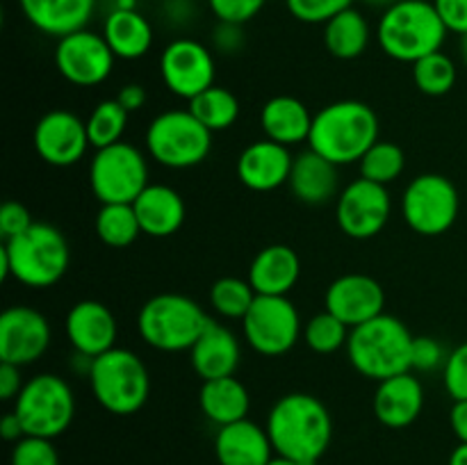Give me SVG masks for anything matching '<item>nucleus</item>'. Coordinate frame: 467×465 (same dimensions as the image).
Returning a JSON list of instances; mask_svg holds the SVG:
<instances>
[{
  "instance_id": "1",
  "label": "nucleus",
  "mask_w": 467,
  "mask_h": 465,
  "mask_svg": "<svg viewBox=\"0 0 467 465\" xmlns=\"http://www.w3.org/2000/svg\"><path fill=\"white\" fill-rule=\"evenodd\" d=\"M278 456L301 465H317L333 440V418L319 397L287 392L269 408L265 424Z\"/></svg>"
},
{
  "instance_id": "2",
  "label": "nucleus",
  "mask_w": 467,
  "mask_h": 465,
  "mask_svg": "<svg viewBox=\"0 0 467 465\" xmlns=\"http://www.w3.org/2000/svg\"><path fill=\"white\" fill-rule=\"evenodd\" d=\"M71 264V249L59 228L35 222L26 232L3 240L0 278H14L32 290L57 285Z\"/></svg>"
},
{
  "instance_id": "3",
  "label": "nucleus",
  "mask_w": 467,
  "mask_h": 465,
  "mask_svg": "<svg viewBox=\"0 0 467 465\" xmlns=\"http://www.w3.org/2000/svg\"><path fill=\"white\" fill-rule=\"evenodd\" d=\"M379 117L372 105L363 100H336L313 117L308 149L327 158L328 162L345 167L358 164L360 158L377 144Z\"/></svg>"
},
{
  "instance_id": "4",
  "label": "nucleus",
  "mask_w": 467,
  "mask_h": 465,
  "mask_svg": "<svg viewBox=\"0 0 467 465\" xmlns=\"http://www.w3.org/2000/svg\"><path fill=\"white\" fill-rule=\"evenodd\" d=\"M447 35L450 30L433 0H397L383 9L374 30L383 53L410 67L418 59L442 50Z\"/></svg>"
},
{
  "instance_id": "5",
  "label": "nucleus",
  "mask_w": 467,
  "mask_h": 465,
  "mask_svg": "<svg viewBox=\"0 0 467 465\" xmlns=\"http://www.w3.org/2000/svg\"><path fill=\"white\" fill-rule=\"evenodd\" d=\"M413 340L415 336L400 317L383 313L351 328L345 346L347 358L360 377L379 383L397 374L413 372Z\"/></svg>"
},
{
  "instance_id": "6",
  "label": "nucleus",
  "mask_w": 467,
  "mask_h": 465,
  "mask_svg": "<svg viewBox=\"0 0 467 465\" xmlns=\"http://www.w3.org/2000/svg\"><path fill=\"white\" fill-rule=\"evenodd\" d=\"M210 322V315L192 296L162 292L144 301L140 308L137 333L150 349L181 354L194 346Z\"/></svg>"
},
{
  "instance_id": "7",
  "label": "nucleus",
  "mask_w": 467,
  "mask_h": 465,
  "mask_svg": "<svg viewBox=\"0 0 467 465\" xmlns=\"http://www.w3.org/2000/svg\"><path fill=\"white\" fill-rule=\"evenodd\" d=\"M87 378L94 399L112 415H135L150 397L149 367L135 351L123 346L91 360Z\"/></svg>"
},
{
  "instance_id": "8",
  "label": "nucleus",
  "mask_w": 467,
  "mask_h": 465,
  "mask_svg": "<svg viewBox=\"0 0 467 465\" xmlns=\"http://www.w3.org/2000/svg\"><path fill=\"white\" fill-rule=\"evenodd\" d=\"M14 413L21 419L26 436L55 440L76 418V395L71 383L53 372L35 374L14 399Z\"/></svg>"
},
{
  "instance_id": "9",
  "label": "nucleus",
  "mask_w": 467,
  "mask_h": 465,
  "mask_svg": "<svg viewBox=\"0 0 467 465\" xmlns=\"http://www.w3.org/2000/svg\"><path fill=\"white\" fill-rule=\"evenodd\" d=\"M149 158L167 169H192L213 150V132L187 109H167L146 128Z\"/></svg>"
},
{
  "instance_id": "10",
  "label": "nucleus",
  "mask_w": 467,
  "mask_h": 465,
  "mask_svg": "<svg viewBox=\"0 0 467 465\" xmlns=\"http://www.w3.org/2000/svg\"><path fill=\"white\" fill-rule=\"evenodd\" d=\"M149 181V160L128 141L96 149L89 162V187L103 203H132Z\"/></svg>"
},
{
  "instance_id": "11",
  "label": "nucleus",
  "mask_w": 467,
  "mask_h": 465,
  "mask_svg": "<svg viewBox=\"0 0 467 465\" xmlns=\"http://www.w3.org/2000/svg\"><path fill=\"white\" fill-rule=\"evenodd\" d=\"M461 196L454 182L442 173H420L401 194V217L422 237H438L459 219Z\"/></svg>"
},
{
  "instance_id": "12",
  "label": "nucleus",
  "mask_w": 467,
  "mask_h": 465,
  "mask_svg": "<svg viewBox=\"0 0 467 465\" xmlns=\"http://www.w3.org/2000/svg\"><path fill=\"white\" fill-rule=\"evenodd\" d=\"M242 337L260 356H285L304 337V322L287 296L258 294L242 319Z\"/></svg>"
},
{
  "instance_id": "13",
  "label": "nucleus",
  "mask_w": 467,
  "mask_h": 465,
  "mask_svg": "<svg viewBox=\"0 0 467 465\" xmlns=\"http://www.w3.org/2000/svg\"><path fill=\"white\" fill-rule=\"evenodd\" d=\"M392 217V196L386 185L356 178L336 199V222L351 240H372Z\"/></svg>"
},
{
  "instance_id": "14",
  "label": "nucleus",
  "mask_w": 467,
  "mask_h": 465,
  "mask_svg": "<svg viewBox=\"0 0 467 465\" xmlns=\"http://www.w3.org/2000/svg\"><path fill=\"white\" fill-rule=\"evenodd\" d=\"M160 76L173 96L185 100L196 98L217 85L213 50L192 36H178L169 41L160 55Z\"/></svg>"
},
{
  "instance_id": "15",
  "label": "nucleus",
  "mask_w": 467,
  "mask_h": 465,
  "mask_svg": "<svg viewBox=\"0 0 467 465\" xmlns=\"http://www.w3.org/2000/svg\"><path fill=\"white\" fill-rule=\"evenodd\" d=\"M53 59L59 76L73 87H96L112 76L117 55L108 46L103 32L85 27L57 39Z\"/></svg>"
},
{
  "instance_id": "16",
  "label": "nucleus",
  "mask_w": 467,
  "mask_h": 465,
  "mask_svg": "<svg viewBox=\"0 0 467 465\" xmlns=\"http://www.w3.org/2000/svg\"><path fill=\"white\" fill-rule=\"evenodd\" d=\"M53 331L44 313L32 305H9L0 315V360L26 367L48 351Z\"/></svg>"
},
{
  "instance_id": "17",
  "label": "nucleus",
  "mask_w": 467,
  "mask_h": 465,
  "mask_svg": "<svg viewBox=\"0 0 467 465\" xmlns=\"http://www.w3.org/2000/svg\"><path fill=\"white\" fill-rule=\"evenodd\" d=\"M36 155L50 167H73L89 149L87 123L68 109H50L36 121L32 132Z\"/></svg>"
},
{
  "instance_id": "18",
  "label": "nucleus",
  "mask_w": 467,
  "mask_h": 465,
  "mask_svg": "<svg viewBox=\"0 0 467 465\" xmlns=\"http://www.w3.org/2000/svg\"><path fill=\"white\" fill-rule=\"evenodd\" d=\"M324 310L354 328L386 313V290L368 274H342L327 287Z\"/></svg>"
},
{
  "instance_id": "19",
  "label": "nucleus",
  "mask_w": 467,
  "mask_h": 465,
  "mask_svg": "<svg viewBox=\"0 0 467 465\" xmlns=\"http://www.w3.org/2000/svg\"><path fill=\"white\" fill-rule=\"evenodd\" d=\"M64 336L78 356L94 360L117 346L119 324L103 301L82 299L68 308L64 317Z\"/></svg>"
},
{
  "instance_id": "20",
  "label": "nucleus",
  "mask_w": 467,
  "mask_h": 465,
  "mask_svg": "<svg viewBox=\"0 0 467 465\" xmlns=\"http://www.w3.org/2000/svg\"><path fill=\"white\" fill-rule=\"evenodd\" d=\"M295 155L287 146L272 140H260L246 146L237 158V178L251 191H274L287 185Z\"/></svg>"
},
{
  "instance_id": "21",
  "label": "nucleus",
  "mask_w": 467,
  "mask_h": 465,
  "mask_svg": "<svg viewBox=\"0 0 467 465\" xmlns=\"http://www.w3.org/2000/svg\"><path fill=\"white\" fill-rule=\"evenodd\" d=\"M374 418L388 429H406L422 415L424 386L415 372L397 374L377 383L372 399Z\"/></svg>"
},
{
  "instance_id": "22",
  "label": "nucleus",
  "mask_w": 467,
  "mask_h": 465,
  "mask_svg": "<svg viewBox=\"0 0 467 465\" xmlns=\"http://www.w3.org/2000/svg\"><path fill=\"white\" fill-rule=\"evenodd\" d=\"M242 360V345L240 337L228 326L219 322H210L203 336L194 342L190 349L192 369L203 381L213 378L235 377L237 367Z\"/></svg>"
},
{
  "instance_id": "23",
  "label": "nucleus",
  "mask_w": 467,
  "mask_h": 465,
  "mask_svg": "<svg viewBox=\"0 0 467 465\" xmlns=\"http://www.w3.org/2000/svg\"><path fill=\"white\" fill-rule=\"evenodd\" d=\"M246 278L255 294L287 296L301 278L299 253L287 244L265 246L251 260Z\"/></svg>"
},
{
  "instance_id": "24",
  "label": "nucleus",
  "mask_w": 467,
  "mask_h": 465,
  "mask_svg": "<svg viewBox=\"0 0 467 465\" xmlns=\"http://www.w3.org/2000/svg\"><path fill=\"white\" fill-rule=\"evenodd\" d=\"M18 7L35 30L62 39L89 26L96 0H18Z\"/></svg>"
},
{
  "instance_id": "25",
  "label": "nucleus",
  "mask_w": 467,
  "mask_h": 465,
  "mask_svg": "<svg viewBox=\"0 0 467 465\" xmlns=\"http://www.w3.org/2000/svg\"><path fill=\"white\" fill-rule=\"evenodd\" d=\"M214 454L219 465H267L276 451L269 440L267 429L246 418L219 427L214 438Z\"/></svg>"
},
{
  "instance_id": "26",
  "label": "nucleus",
  "mask_w": 467,
  "mask_h": 465,
  "mask_svg": "<svg viewBox=\"0 0 467 465\" xmlns=\"http://www.w3.org/2000/svg\"><path fill=\"white\" fill-rule=\"evenodd\" d=\"M141 232L149 237H171L185 223L187 208L181 191L162 182H150L135 201H132Z\"/></svg>"
},
{
  "instance_id": "27",
  "label": "nucleus",
  "mask_w": 467,
  "mask_h": 465,
  "mask_svg": "<svg viewBox=\"0 0 467 465\" xmlns=\"http://www.w3.org/2000/svg\"><path fill=\"white\" fill-rule=\"evenodd\" d=\"M337 164L328 162L313 149H306L304 153L295 155L292 164L290 185L296 201L306 205H324L328 201H336L340 194V173Z\"/></svg>"
},
{
  "instance_id": "28",
  "label": "nucleus",
  "mask_w": 467,
  "mask_h": 465,
  "mask_svg": "<svg viewBox=\"0 0 467 465\" xmlns=\"http://www.w3.org/2000/svg\"><path fill=\"white\" fill-rule=\"evenodd\" d=\"M313 117L308 105L295 96H272L260 109V126L267 140L278 141V144L299 146L308 141L310 128H313Z\"/></svg>"
},
{
  "instance_id": "29",
  "label": "nucleus",
  "mask_w": 467,
  "mask_h": 465,
  "mask_svg": "<svg viewBox=\"0 0 467 465\" xmlns=\"http://www.w3.org/2000/svg\"><path fill=\"white\" fill-rule=\"evenodd\" d=\"M103 36L117 59H140L153 48L155 32L149 18L135 7H114L105 16Z\"/></svg>"
},
{
  "instance_id": "30",
  "label": "nucleus",
  "mask_w": 467,
  "mask_h": 465,
  "mask_svg": "<svg viewBox=\"0 0 467 465\" xmlns=\"http://www.w3.org/2000/svg\"><path fill=\"white\" fill-rule=\"evenodd\" d=\"M199 406L210 422L226 427V424L249 418L251 395L237 377L213 378L201 386Z\"/></svg>"
},
{
  "instance_id": "31",
  "label": "nucleus",
  "mask_w": 467,
  "mask_h": 465,
  "mask_svg": "<svg viewBox=\"0 0 467 465\" xmlns=\"http://www.w3.org/2000/svg\"><path fill=\"white\" fill-rule=\"evenodd\" d=\"M324 46L337 59H358L372 44L374 30L360 9L349 7L324 23Z\"/></svg>"
},
{
  "instance_id": "32",
  "label": "nucleus",
  "mask_w": 467,
  "mask_h": 465,
  "mask_svg": "<svg viewBox=\"0 0 467 465\" xmlns=\"http://www.w3.org/2000/svg\"><path fill=\"white\" fill-rule=\"evenodd\" d=\"M190 112L208 128L210 132L228 130L237 123L242 112L240 98L226 87L213 85L190 100Z\"/></svg>"
},
{
  "instance_id": "33",
  "label": "nucleus",
  "mask_w": 467,
  "mask_h": 465,
  "mask_svg": "<svg viewBox=\"0 0 467 465\" xmlns=\"http://www.w3.org/2000/svg\"><path fill=\"white\" fill-rule=\"evenodd\" d=\"M94 228L99 240L112 249H126L141 235L140 219L132 203H103L96 212Z\"/></svg>"
},
{
  "instance_id": "34",
  "label": "nucleus",
  "mask_w": 467,
  "mask_h": 465,
  "mask_svg": "<svg viewBox=\"0 0 467 465\" xmlns=\"http://www.w3.org/2000/svg\"><path fill=\"white\" fill-rule=\"evenodd\" d=\"M406 169V153L400 144L388 140H379L368 153L360 158L358 171L360 178L379 182V185H390L400 181Z\"/></svg>"
},
{
  "instance_id": "35",
  "label": "nucleus",
  "mask_w": 467,
  "mask_h": 465,
  "mask_svg": "<svg viewBox=\"0 0 467 465\" xmlns=\"http://www.w3.org/2000/svg\"><path fill=\"white\" fill-rule=\"evenodd\" d=\"M255 290L251 287L249 278L237 276H223L217 278L210 287L208 301L213 305L214 313L223 319H244L249 313L251 304L255 301Z\"/></svg>"
},
{
  "instance_id": "36",
  "label": "nucleus",
  "mask_w": 467,
  "mask_h": 465,
  "mask_svg": "<svg viewBox=\"0 0 467 465\" xmlns=\"http://www.w3.org/2000/svg\"><path fill=\"white\" fill-rule=\"evenodd\" d=\"M128 117H130V112H126L117 98L100 100L91 109L89 117L85 119L89 144L94 149H105V146L123 141V135H126L128 128Z\"/></svg>"
},
{
  "instance_id": "37",
  "label": "nucleus",
  "mask_w": 467,
  "mask_h": 465,
  "mask_svg": "<svg viewBox=\"0 0 467 465\" xmlns=\"http://www.w3.org/2000/svg\"><path fill=\"white\" fill-rule=\"evenodd\" d=\"M456 78H459V71H456V62L447 53L438 50V53L427 55V57L418 59L413 64V82L422 94L433 96H445L454 89Z\"/></svg>"
},
{
  "instance_id": "38",
  "label": "nucleus",
  "mask_w": 467,
  "mask_h": 465,
  "mask_svg": "<svg viewBox=\"0 0 467 465\" xmlns=\"http://www.w3.org/2000/svg\"><path fill=\"white\" fill-rule=\"evenodd\" d=\"M349 333L351 328L340 317L328 313V310L313 315L308 322H304L306 346L319 356H331L336 351L345 349L347 340H349Z\"/></svg>"
},
{
  "instance_id": "39",
  "label": "nucleus",
  "mask_w": 467,
  "mask_h": 465,
  "mask_svg": "<svg viewBox=\"0 0 467 465\" xmlns=\"http://www.w3.org/2000/svg\"><path fill=\"white\" fill-rule=\"evenodd\" d=\"M285 7L296 21L310 26H324L336 14L354 7V0H285Z\"/></svg>"
},
{
  "instance_id": "40",
  "label": "nucleus",
  "mask_w": 467,
  "mask_h": 465,
  "mask_svg": "<svg viewBox=\"0 0 467 465\" xmlns=\"http://www.w3.org/2000/svg\"><path fill=\"white\" fill-rule=\"evenodd\" d=\"M9 465H59L57 447L48 438L23 436L14 442Z\"/></svg>"
},
{
  "instance_id": "41",
  "label": "nucleus",
  "mask_w": 467,
  "mask_h": 465,
  "mask_svg": "<svg viewBox=\"0 0 467 465\" xmlns=\"http://www.w3.org/2000/svg\"><path fill=\"white\" fill-rule=\"evenodd\" d=\"M205 3L219 23L244 26L263 12L267 0H205Z\"/></svg>"
},
{
  "instance_id": "42",
  "label": "nucleus",
  "mask_w": 467,
  "mask_h": 465,
  "mask_svg": "<svg viewBox=\"0 0 467 465\" xmlns=\"http://www.w3.org/2000/svg\"><path fill=\"white\" fill-rule=\"evenodd\" d=\"M450 351L441 345V340L431 336H415L413 340V356H410V369L420 374L436 372L442 369L447 363Z\"/></svg>"
},
{
  "instance_id": "43",
  "label": "nucleus",
  "mask_w": 467,
  "mask_h": 465,
  "mask_svg": "<svg viewBox=\"0 0 467 465\" xmlns=\"http://www.w3.org/2000/svg\"><path fill=\"white\" fill-rule=\"evenodd\" d=\"M442 383L451 399H467V340L447 356V363L442 367Z\"/></svg>"
},
{
  "instance_id": "44",
  "label": "nucleus",
  "mask_w": 467,
  "mask_h": 465,
  "mask_svg": "<svg viewBox=\"0 0 467 465\" xmlns=\"http://www.w3.org/2000/svg\"><path fill=\"white\" fill-rule=\"evenodd\" d=\"M32 214L18 201H5L0 208V237L3 240H12V237L21 235L32 226Z\"/></svg>"
},
{
  "instance_id": "45",
  "label": "nucleus",
  "mask_w": 467,
  "mask_h": 465,
  "mask_svg": "<svg viewBox=\"0 0 467 465\" xmlns=\"http://www.w3.org/2000/svg\"><path fill=\"white\" fill-rule=\"evenodd\" d=\"M438 14H441L442 23L447 30L456 32V35H465L467 32V0H433Z\"/></svg>"
},
{
  "instance_id": "46",
  "label": "nucleus",
  "mask_w": 467,
  "mask_h": 465,
  "mask_svg": "<svg viewBox=\"0 0 467 465\" xmlns=\"http://www.w3.org/2000/svg\"><path fill=\"white\" fill-rule=\"evenodd\" d=\"M213 46L222 55H235L244 48V32L242 26L233 23H219L213 32Z\"/></svg>"
},
{
  "instance_id": "47",
  "label": "nucleus",
  "mask_w": 467,
  "mask_h": 465,
  "mask_svg": "<svg viewBox=\"0 0 467 465\" xmlns=\"http://www.w3.org/2000/svg\"><path fill=\"white\" fill-rule=\"evenodd\" d=\"M23 367L12 363H3L0 360V399L9 401L16 399L18 392L26 386V378H23Z\"/></svg>"
},
{
  "instance_id": "48",
  "label": "nucleus",
  "mask_w": 467,
  "mask_h": 465,
  "mask_svg": "<svg viewBox=\"0 0 467 465\" xmlns=\"http://www.w3.org/2000/svg\"><path fill=\"white\" fill-rule=\"evenodd\" d=\"M117 100L121 103V108L126 109V112H137V109H141L146 105V100H149V91L144 89V85H140V82H128V85H123L121 89H119L117 94Z\"/></svg>"
},
{
  "instance_id": "49",
  "label": "nucleus",
  "mask_w": 467,
  "mask_h": 465,
  "mask_svg": "<svg viewBox=\"0 0 467 465\" xmlns=\"http://www.w3.org/2000/svg\"><path fill=\"white\" fill-rule=\"evenodd\" d=\"M450 427L459 442H467V399L454 401L450 410Z\"/></svg>"
},
{
  "instance_id": "50",
  "label": "nucleus",
  "mask_w": 467,
  "mask_h": 465,
  "mask_svg": "<svg viewBox=\"0 0 467 465\" xmlns=\"http://www.w3.org/2000/svg\"><path fill=\"white\" fill-rule=\"evenodd\" d=\"M0 436L7 442H18L26 436V429H23L21 419H18V415L14 410L12 413H5L3 419H0Z\"/></svg>"
},
{
  "instance_id": "51",
  "label": "nucleus",
  "mask_w": 467,
  "mask_h": 465,
  "mask_svg": "<svg viewBox=\"0 0 467 465\" xmlns=\"http://www.w3.org/2000/svg\"><path fill=\"white\" fill-rule=\"evenodd\" d=\"M447 465H467V442H459V447H454Z\"/></svg>"
},
{
  "instance_id": "52",
  "label": "nucleus",
  "mask_w": 467,
  "mask_h": 465,
  "mask_svg": "<svg viewBox=\"0 0 467 465\" xmlns=\"http://www.w3.org/2000/svg\"><path fill=\"white\" fill-rule=\"evenodd\" d=\"M267 465H301V463H296V460H292V459H285V456L274 454V459L269 460Z\"/></svg>"
},
{
  "instance_id": "53",
  "label": "nucleus",
  "mask_w": 467,
  "mask_h": 465,
  "mask_svg": "<svg viewBox=\"0 0 467 465\" xmlns=\"http://www.w3.org/2000/svg\"><path fill=\"white\" fill-rule=\"evenodd\" d=\"M363 3H368V5H372V7H390V5H395L397 0H363Z\"/></svg>"
},
{
  "instance_id": "54",
  "label": "nucleus",
  "mask_w": 467,
  "mask_h": 465,
  "mask_svg": "<svg viewBox=\"0 0 467 465\" xmlns=\"http://www.w3.org/2000/svg\"><path fill=\"white\" fill-rule=\"evenodd\" d=\"M461 59H463L467 67V32L465 35H461Z\"/></svg>"
}]
</instances>
